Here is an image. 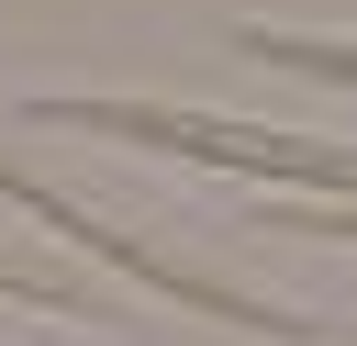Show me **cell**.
<instances>
[{
	"label": "cell",
	"instance_id": "1",
	"mask_svg": "<svg viewBox=\"0 0 357 346\" xmlns=\"http://www.w3.org/2000/svg\"><path fill=\"white\" fill-rule=\"evenodd\" d=\"M45 123H89V134H134V145H190V156H223V167H290L312 190H357V156H312L290 134H245V123H212V112H145V100H45Z\"/></svg>",
	"mask_w": 357,
	"mask_h": 346
},
{
	"label": "cell",
	"instance_id": "2",
	"mask_svg": "<svg viewBox=\"0 0 357 346\" xmlns=\"http://www.w3.org/2000/svg\"><path fill=\"white\" fill-rule=\"evenodd\" d=\"M0 201H22L33 223H56V234H78V246H100V257H123L145 290H178V301H201V313H223V324H245V335H290V346H312V324H290V313H268V301H234V290H212V279H190V268H167V257H145L134 234H100L78 201H56L45 179H11L0 167Z\"/></svg>",
	"mask_w": 357,
	"mask_h": 346
},
{
	"label": "cell",
	"instance_id": "3",
	"mask_svg": "<svg viewBox=\"0 0 357 346\" xmlns=\"http://www.w3.org/2000/svg\"><path fill=\"white\" fill-rule=\"evenodd\" d=\"M245 45L279 56V67H312V78H357V45H324V33H268V22H257Z\"/></svg>",
	"mask_w": 357,
	"mask_h": 346
},
{
	"label": "cell",
	"instance_id": "4",
	"mask_svg": "<svg viewBox=\"0 0 357 346\" xmlns=\"http://www.w3.org/2000/svg\"><path fill=\"white\" fill-rule=\"evenodd\" d=\"M279 234H357V212H279Z\"/></svg>",
	"mask_w": 357,
	"mask_h": 346
}]
</instances>
